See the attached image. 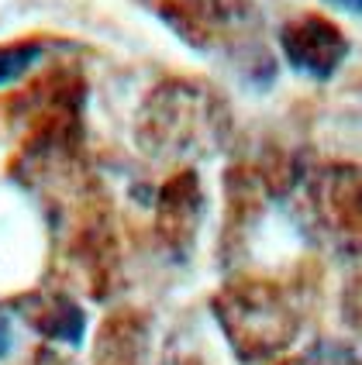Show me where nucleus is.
I'll return each mask as SVG.
<instances>
[{
	"label": "nucleus",
	"mask_w": 362,
	"mask_h": 365,
	"mask_svg": "<svg viewBox=\"0 0 362 365\" xmlns=\"http://www.w3.org/2000/svg\"><path fill=\"white\" fill-rule=\"evenodd\" d=\"M214 314L221 317L228 341L245 362L269 359L283 351L293 338V310L276 283H241L228 286L214 300Z\"/></svg>",
	"instance_id": "f257e3e1"
},
{
	"label": "nucleus",
	"mask_w": 362,
	"mask_h": 365,
	"mask_svg": "<svg viewBox=\"0 0 362 365\" xmlns=\"http://www.w3.org/2000/svg\"><path fill=\"white\" fill-rule=\"evenodd\" d=\"M280 45L286 62L301 76L318 83L331 80L348 52V38L342 35V28L321 14H301V18L286 21L280 31Z\"/></svg>",
	"instance_id": "f03ea898"
},
{
	"label": "nucleus",
	"mask_w": 362,
	"mask_h": 365,
	"mask_svg": "<svg viewBox=\"0 0 362 365\" xmlns=\"http://www.w3.org/2000/svg\"><path fill=\"white\" fill-rule=\"evenodd\" d=\"M166 24L193 48H218L248 18V0H166L159 7Z\"/></svg>",
	"instance_id": "7ed1b4c3"
},
{
	"label": "nucleus",
	"mask_w": 362,
	"mask_h": 365,
	"mask_svg": "<svg viewBox=\"0 0 362 365\" xmlns=\"http://www.w3.org/2000/svg\"><path fill=\"white\" fill-rule=\"evenodd\" d=\"M201 186L193 173H183L176 180H169V186L162 190L159 200V231L166 235L169 245H190L197 235V221H201Z\"/></svg>",
	"instance_id": "20e7f679"
},
{
	"label": "nucleus",
	"mask_w": 362,
	"mask_h": 365,
	"mask_svg": "<svg viewBox=\"0 0 362 365\" xmlns=\"http://www.w3.org/2000/svg\"><path fill=\"white\" fill-rule=\"evenodd\" d=\"M35 327L41 334L56 338V341H66V345H80L83 341V331H86V317L76 304L69 300H52V304H41L39 314L31 317Z\"/></svg>",
	"instance_id": "39448f33"
},
{
	"label": "nucleus",
	"mask_w": 362,
	"mask_h": 365,
	"mask_svg": "<svg viewBox=\"0 0 362 365\" xmlns=\"http://www.w3.org/2000/svg\"><path fill=\"white\" fill-rule=\"evenodd\" d=\"M41 56H45V45H41L39 38L0 45V86H4V83L21 80V76H24V73H28Z\"/></svg>",
	"instance_id": "423d86ee"
},
{
	"label": "nucleus",
	"mask_w": 362,
	"mask_h": 365,
	"mask_svg": "<svg viewBox=\"0 0 362 365\" xmlns=\"http://www.w3.org/2000/svg\"><path fill=\"white\" fill-rule=\"evenodd\" d=\"M11 351V317L0 314V359Z\"/></svg>",
	"instance_id": "0eeeda50"
},
{
	"label": "nucleus",
	"mask_w": 362,
	"mask_h": 365,
	"mask_svg": "<svg viewBox=\"0 0 362 365\" xmlns=\"http://www.w3.org/2000/svg\"><path fill=\"white\" fill-rule=\"evenodd\" d=\"M331 4H338V7H348L352 14H359V0H331Z\"/></svg>",
	"instance_id": "6e6552de"
}]
</instances>
